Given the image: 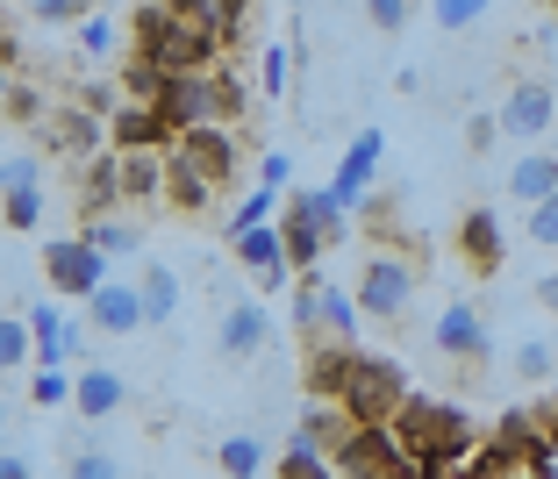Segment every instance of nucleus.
I'll return each mask as SVG.
<instances>
[{
	"mask_svg": "<svg viewBox=\"0 0 558 479\" xmlns=\"http://www.w3.org/2000/svg\"><path fill=\"white\" fill-rule=\"evenodd\" d=\"M29 344H36V365H72V358H80V330H72L50 300L29 308Z\"/></svg>",
	"mask_w": 558,
	"mask_h": 479,
	"instance_id": "18",
	"label": "nucleus"
},
{
	"mask_svg": "<svg viewBox=\"0 0 558 479\" xmlns=\"http://www.w3.org/2000/svg\"><path fill=\"white\" fill-rule=\"evenodd\" d=\"M279 230H287V258H294V272H323V250H329V236L315 230V222H301V216H279Z\"/></svg>",
	"mask_w": 558,
	"mask_h": 479,
	"instance_id": "30",
	"label": "nucleus"
},
{
	"mask_svg": "<svg viewBox=\"0 0 558 479\" xmlns=\"http://www.w3.org/2000/svg\"><path fill=\"white\" fill-rule=\"evenodd\" d=\"M36 365V344H29V315H0V380H15Z\"/></svg>",
	"mask_w": 558,
	"mask_h": 479,
	"instance_id": "28",
	"label": "nucleus"
},
{
	"mask_svg": "<svg viewBox=\"0 0 558 479\" xmlns=\"http://www.w3.org/2000/svg\"><path fill=\"white\" fill-rule=\"evenodd\" d=\"M344 365H351V336L323 344V330L308 336V394H337L344 386Z\"/></svg>",
	"mask_w": 558,
	"mask_h": 479,
	"instance_id": "24",
	"label": "nucleus"
},
{
	"mask_svg": "<svg viewBox=\"0 0 558 479\" xmlns=\"http://www.w3.org/2000/svg\"><path fill=\"white\" fill-rule=\"evenodd\" d=\"M150 108H158L165 115V130L180 136V130H194V122H236L251 108V94H244V79H236V72H172V79H165V94L150 100Z\"/></svg>",
	"mask_w": 558,
	"mask_h": 479,
	"instance_id": "3",
	"label": "nucleus"
},
{
	"mask_svg": "<svg viewBox=\"0 0 558 479\" xmlns=\"http://www.w3.org/2000/svg\"><path fill=\"white\" fill-rule=\"evenodd\" d=\"M272 208H279V200H272V186H258L251 200H236V216L222 222V236H244V230H258V222H272Z\"/></svg>",
	"mask_w": 558,
	"mask_h": 479,
	"instance_id": "42",
	"label": "nucleus"
},
{
	"mask_svg": "<svg viewBox=\"0 0 558 479\" xmlns=\"http://www.w3.org/2000/svg\"><path fill=\"white\" fill-rule=\"evenodd\" d=\"M86 244H100L108 258H130V250H144V230L136 222H116V216H86Z\"/></svg>",
	"mask_w": 558,
	"mask_h": 479,
	"instance_id": "31",
	"label": "nucleus"
},
{
	"mask_svg": "<svg viewBox=\"0 0 558 479\" xmlns=\"http://www.w3.org/2000/svg\"><path fill=\"white\" fill-rule=\"evenodd\" d=\"M530 244L558 250V186H551L544 200H530Z\"/></svg>",
	"mask_w": 558,
	"mask_h": 479,
	"instance_id": "44",
	"label": "nucleus"
},
{
	"mask_svg": "<svg viewBox=\"0 0 558 479\" xmlns=\"http://www.w3.org/2000/svg\"><path fill=\"white\" fill-rule=\"evenodd\" d=\"M272 472H294V479H323V472H337V465H329V451L315 444V437H301V430H294V444H287V451H279V458H272Z\"/></svg>",
	"mask_w": 558,
	"mask_h": 479,
	"instance_id": "32",
	"label": "nucleus"
},
{
	"mask_svg": "<svg viewBox=\"0 0 558 479\" xmlns=\"http://www.w3.org/2000/svg\"><path fill=\"white\" fill-rule=\"evenodd\" d=\"M551 372H558V351L551 344H544V336H530V344H515V380H551Z\"/></svg>",
	"mask_w": 558,
	"mask_h": 479,
	"instance_id": "40",
	"label": "nucleus"
},
{
	"mask_svg": "<svg viewBox=\"0 0 558 479\" xmlns=\"http://www.w3.org/2000/svg\"><path fill=\"white\" fill-rule=\"evenodd\" d=\"M122 194L130 200L165 194V150H122Z\"/></svg>",
	"mask_w": 558,
	"mask_h": 479,
	"instance_id": "27",
	"label": "nucleus"
},
{
	"mask_svg": "<svg viewBox=\"0 0 558 479\" xmlns=\"http://www.w3.org/2000/svg\"><path fill=\"white\" fill-rule=\"evenodd\" d=\"M395 430L415 458V479H451V472H473V422H465L459 401H429V394H409L395 408Z\"/></svg>",
	"mask_w": 558,
	"mask_h": 479,
	"instance_id": "1",
	"label": "nucleus"
},
{
	"mask_svg": "<svg viewBox=\"0 0 558 479\" xmlns=\"http://www.w3.org/2000/svg\"><path fill=\"white\" fill-rule=\"evenodd\" d=\"M215 194H222V186H215V180H201V172L186 165L180 150H165V200H172L180 216H201V208H208Z\"/></svg>",
	"mask_w": 558,
	"mask_h": 479,
	"instance_id": "21",
	"label": "nucleus"
},
{
	"mask_svg": "<svg viewBox=\"0 0 558 479\" xmlns=\"http://www.w3.org/2000/svg\"><path fill=\"white\" fill-rule=\"evenodd\" d=\"M351 294H359L365 322H401V315H409V300H415V265L401 258V250H373Z\"/></svg>",
	"mask_w": 558,
	"mask_h": 479,
	"instance_id": "6",
	"label": "nucleus"
},
{
	"mask_svg": "<svg viewBox=\"0 0 558 479\" xmlns=\"http://www.w3.org/2000/svg\"><path fill=\"white\" fill-rule=\"evenodd\" d=\"M459 250H465V265L494 272V265H501V250H509V236H501V216H494V208H465V222H459Z\"/></svg>",
	"mask_w": 558,
	"mask_h": 479,
	"instance_id": "20",
	"label": "nucleus"
},
{
	"mask_svg": "<svg viewBox=\"0 0 558 479\" xmlns=\"http://www.w3.org/2000/svg\"><path fill=\"white\" fill-rule=\"evenodd\" d=\"M0 216H8V230H36V222H44V186L36 180L8 186V194H0Z\"/></svg>",
	"mask_w": 558,
	"mask_h": 479,
	"instance_id": "35",
	"label": "nucleus"
},
{
	"mask_svg": "<svg viewBox=\"0 0 558 479\" xmlns=\"http://www.w3.org/2000/svg\"><path fill=\"white\" fill-rule=\"evenodd\" d=\"M558 186V150H523L509 165V200L515 208H530V200H544Z\"/></svg>",
	"mask_w": 558,
	"mask_h": 479,
	"instance_id": "22",
	"label": "nucleus"
},
{
	"mask_svg": "<svg viewBox=\"0 0 558 479\" xmlns=\"http://www.w3.org/2000/svg\"><path fill=\"white\" fill-rule=\"evenodd\" d=\"M287 79H294V50H287V44H265V58H258V86H265V94H287Z\"/></svg>",
	"mask_w": 558,
	"mask_h": 479,
	"instance_id": "41",
	"label": "nucleus"
},
{
	"mask_svg": "<svg viewBox=\"0 0 558 479\" xmlns=\"http://www.w3.org/2000/svg\"><path fill=\"white\" fill-rule=\"evenodd\" d=\"M172 150H180L186 165L201 172V180H215V186H230L236 180V136H230V122H194V130H180L172 136Z\"/></svg>",
	"mask_w": 558,
	"mask_h": 479,
	"instance_id": "10",
	"label": "nucleus"
},
{
	"mask_svg": "<svg viewBox=\"0 0 558 479\" xmlns=\"http://www.w3.org/2000/svg\"><path fill=\"white\" fill-rule=\"evenodd\" d=\"M165 79H172V72H165L158 58H144V50H136L130 72H122V94H130V100H158V94H165Z\"/></svg>",
	"mask_w": 558,
	"mask_h": 479,
	"instance_id": "37",
	"label": "nucleus"
},
{
	"mask_svg": "<svg viewBox=\"0 0 558 479\" xmlns=\"http://www.w3.org/2000/svg\"><path fill=\"white\" fill-rule=\"evenodd\" d=\"M329 465L351 479H415V458L395 422H351V437L329 451Z\"/></svg>",
	"mask_w": 558,
	"mask_h": 479,
	"instance_id": "5",
	"label": "nucleus"
},
{
	"mask_svg": "<svg viewBox=\"0 0 558 479\" xmlns=\"http://www.w3.org/2000/svg\"><path fill=\"white\" fill-rule=\"evenodd\" d=\"M72 472H80V479H108V472H122V458H116V451H100V444H86V451H72Z\"/></svg>",
	"mask_w": 558,
	"mask_h": 479,
	"instance_id": "46",
	"label": "nucleus"
},
{
	"mask_svg": "<svg viewBox=\"0 0 558 479\" xmlns=\"http://www.w3.org/2000/svg\"><path fill=\"white\" fill-rule=\"evenodd\" d=\"M230 250H236V265L251 272V286H265V294H279V286L294 280V258H287V230H279V216L258 222V230H244V236H230Z\"/></svg>",
	"mask_w": 558,
	"mask_h": 479,
	"instance_id": "9",
	"label": "nucleus"
},
{
	"mask_svg": "<svg viewBox=\"0 0 558 479\" xmlns=\"http://www.w3.org/2000/svg\"><path fill=\"white\" fill-rule=\"evenodd\" d=\"M0 94H8V58H0Z\"/></svg>",
	"mask_w": 558,
	"mask_h": 479,
	"instance_id": "55",
	"label": "nucleus"
},
{
	"mask_svg": "<svg viewBox=\"0 0 558 479\" xmlns=\"http://www.w3.org/2000/svg\"><path fill=\"white\" fill-rule=\"evenodd\" d=\"M230 36H215L201 15H180V8H165V0H144L136 8V50L158 58L165 72H208L222 58Z\"/></svg>",
	"mask_w": 558,
	"mask_h": 479,
	"instance_id": "2",
	"label": "nucleus"
},
{
	"mask_svg": "<svg viewBox=\"0 0 558 479\" xmlns=\"http://www.w3.org/2000/svg\"><path fill=\"white\" fill-rule=\"evenodd\" d=\"M86 308H94V322L108 336H136V330H144V294L122 286V280H100L94 294H86Z\"/></svg>",
	"mask_w": 558,
	"mask_h": 479,
	"instance_id": "17",
	"label": "nucleus"
},
{
	"mask_svg": "<svg viewBox=\"0 0 558 479\" xmlns=\"http://www.w3.org/2000/svg\"><path fill=\"white\" fill-rule=\"evenodd\" d=\"M494 136H501V122H494V115H473V122H465V144H473V150H494Z\"/></svg>",
	"mask_w": 558,
	"mask_h": 479,
	"instance_id": "50",
	"label": "nucleus"
},
{
	"mask_svg": "<svg viewBox=\"0 0 558 479\" xmlns=\"http://www.w3.org/2000/svg\"><path fill=\"white\" fill-rule=\"evenodd\" d=\"M0 444H8V408H0Z\"/></svg>",
	"mask_w": 558,
	"mask_h": 479,
	"instance_id": "54",
	"label": "nucleus"
},
{
	"mask_svg": "<svg viewBox=\"0 0 558 479\" xmlns=\"http://www.w3.org/2000/svg\"><path fill=\"white\" fill-rule=\"evenodd\" d=\"M0 115H8V122H44V94H36V86H22V79H8Z\"/></svg>",
	"mask_w": 558,
	"mask_h": 479,
	"instance_id": "43",
	"label": "nucleus"
},
{
	"mask_svg": "<svg viewBox=\"0 0 558 479\" xmlns=\"http://www.w3.org/2000/svg\"><path fill=\"white\" fill-rule=\"evenodd\" d=\"M537 300H544V308L558 315V272H544V280H537Z\"/></svg>",
	"mask_w": 558,
	"mask_h": 479,
	"instance_id": "53",
	"label": "nucleus"
},
{
	"mask_svg": "<svg viewBox=\"0 0 558 479\" xmlns=\"http://www.w3.org/2000/svg\"><path fill=\"white\" fill-rule=\"evenodd\" d=\"M215 344H222V358H258V351L272 344V315H265L258 300L236 294L230 308H222V330H215Z\"/></svg>",
	"mask_w": 558,
	"mask_h": 479,
	"instance_id": "12",
	"label": "nucleus"
},
{
	"mask_svg": "<svg viewBox=\"0 0 558 479\" xmlns=\"http://www.w3.org/2000/svg\"><path fill=\"white\" fill-rule=\"evenodd\" d=\"M258 186L287 194V186H294V158H287V150H265V158H258Z\"/></svg>",
	"mask_w": 558,
	"mask_h": 479,
	"instance_id": "48",
	"label": "nucleus"
},
{
	"mask_svg": "<svg viewBox=\"0 0 558 479\" xmlns=\"http://www.w3.org/2000/svg\"><path fill=\"white\" fill-rule=\"evenodd\" d=\"M409 372H401L395 358H379V351H351L344 365V386H337V401L351 408V422H395V408L409 401Z\"/></svg>",
	"mask_w": 558,
	"mask_h": 479,
	"instance_id": "4",
	"label": "nucleus"
},
{
	"mask_svg": "<svg viewBox=\"0 0 558 479\" xmlns=\"http://www.w3.org/2000/svg\"><path fill=\"white\" fill-rule=\"evenodd\" d=\"M29 401L36 408H72V365H29Z\"/></svg>",
	"mask_w": 558,
	"mask_h": 479,
	"instance_id": "33",
	"label": "nucleus"
},
{
	"mask_svg": "<svg viewBox=\"0 0 558 479\" xmlns=\"http://www.w3.org/2000/svg\"><path fill=\"white\" fill-rule=\"evenodd\" d=\"M429 15H437L444 36H459V29H480L494 15V0H429Z\"/></svg>",
	"mask_w": 558,
	"mask_h": 479,
	"instance_id": "36",
	"label": "nucleus"
},
{
	"mask_svg": "<svg viewBox=\"0 0 558 479\" xmlns=\"http://www.w3.org/2000/svg\"><path fill=\"white\" fill-rule=\"evenodd\" d=\"M537 430H544V444L558 451V401H544V408H537Z\"/></svg>",
	"mask_w": 558,
	"mask_h": 479,
	"instance_id": "52",
	"label": "nucleus"
},
{
	"mask_svg": "<svg viewBox=\"0 0 558 479\" xmlns=\"http://www.w3.org/2000/svg\"><path fill=\"white\" fill-rule=\"evenodd\" d=\"M44 280L58 286V294L86 300L100 280H108V250L86 244V236H50V244H44Z\"/></svg>",
	"mask_w": 558,
	"mask_h": 479,
	"instance_id": "7",
	"label": "nucleus"
},
{
	"mask_svg": "<svg viewBox=\"0 0 558 479\" xmlns=\"http://www.w3.org/2000/svg\"><path fill=\"white\" fill-rule=\"evenodd\" d=\"M294 322H301V336H315L323 330V272H294Z\"/></svg>",
	"mask_w": 558,
	"mask_h": 479,
	"instance_id": "39",
	"label": "nucleus"
},
{
	"mask_svg": "<svg viewBox=\"0 0 558 479\" xmlns=\"http://www.w3.org/2000/svg\"><path fill=\"white\" fill-rule=\"evenodd\" d=\"M215 472L258 479V472H272V451H265L258 437H222V444H215Z\"/></svg>",
	"mask_w": 558,
	"mask_h": 479,
	"instance_id": "26",
	"label": "nucleus"
},
{
	"mask_svg": "<svg viewBox=\"0 0 558 479\" xmlns=\"http://www.w3.org/2000/svg\"><path fill=\"white\" fill-rule=\"evenodd\" d=\"M29 472H36L29 451H8V444H0V479H29Z\"/></svg>",
	"mask_w": 558,
	"mask_h": 479,
	"instance_id": "51",
	"label": "nucleus"
},
{
	"mask_svg": "<svg viewBox=\"0 0 558 479\" xmlns=\"http://www.w3.org/2000/svg\"><path fill=\"white\" fill-rule=\"evenodd\" d=\"M379 158H387V136L379 130H359L344 150V165H337V180H329V194H337V208H365V194H373V172Z\"/></svg>",
	"mask_w": 558,
	"mask_h": 479,
	"instance_id": "11",
	"label": "nucleus"
},
{
	"mask_svg": "<svg viewBox=\"0 0 558 479\" xmlns=\"http://www.w3.org/2000/svg\"><path fill=\"white\" fill-rule=\"evenodd\" d=\"M279 216H301V222H315V230H323L329 244L344 236V208H337V194H329V186H294Z\"/></svg>",
	"mask_w": 558,
	"mask_h": 479,
	"instance_id": "23",
	"label": "nucleus"
},
{
	"mask_svg": "<svg viewBox=\"0 0 558 479\" xmlns=\"http://www.w3.org/2000/svg\"><path fill=\"white\" fill-rule=\"evenodd\" d=\"M429 336H437L444 358H459V365H487V351H494L487 344V322H480L465 300H451V308L437 315V330H429Z\"/></svg>",
	"mask_w": 558,
	"mask_h": 479,
	"instance_id": "13",
	"label": "nucleus"
},
{
	"mask_svg": "<svg viewBox=\"0 0 558 479\" xmlns=\"http://www.w3.org/2000/svg\"><path fill=\"white\" fill-rule=\"evenodd\" d=\"M122 150L116 144H100L94 158H86V172H80V208L86 216H108V208H122Z\"/></svg>",
	"mask_w": 558,
	"mask_h": 479,
	"instance_id": "14",
	"label": "nucleus"
},
{
	"mask_svg": "<svg viewBox=\"0 0 558 479\" xmlns=\"http://www.w3.org/2000/svg\"><path fill=\"white\" fill-rule=\"evenodd\" d=\"M122 401H130V380H122L116 365H86V372H72V408H80L86 422L116 415Z\"/></svg>",
	"mask_w": 558,
	"mask_h": 479,
	"instance_id": "16",
	"label": "nucleus"
},
{
	"mask_svg": "<svg viewBox=\"0 0 558 479\" xmlns=\"http://www.w3.org/2000/svg\"><path fill=\"white\" fill-rule=\"evenodd\" d=\"M72 29H80V50H86V58H116V50H122L116 22H108V15H94V8H86V15L72 22Z\"/></svg>",
	"mask_w": 558,
	"mask_h": 479,
	"instance_id": "38",
	"label": "nucleus"
},
{
	"mask_svg": "<svg viewBox=\"0 0 558 479\" xmlns=\"http://www.w3.org/2000/svg\"><path fill=\"white\" fill-rule=\"evenodd\" d=\"M108 144L116 150H172V130H165V115L150 100H130V108L108 115Z\"/></svg>",
	"mask_w": 558,
	"mask_h": 479,
	"instance_id": "15",
	"label": "nucleus"
},
{
	"mask_svg": "<svg viewBox=\"0 0 558 479\" xmlns=\"http://www.w3.org/2000/svg\"><path fill=\"white\" fill-rule=\"evenodd\" d=\"M365 15H373V29H409V15H415V0H365Z\"/></svg>",
	"mask_w": 558,
	"mask_h": 479,
	"instance_id": "45",
	"label": "nucleus"
},
{
	"mask_svg": "<svg viewBox=\"0 0 558 479\" xmlns=\"http://www.w3.org/2000/svg\"><path fill=\"white\" fill-rule=\"evenodd\" d=\"M22 180H44V158H36V150H15V158H0V194H8V186H22Z\"/></svg>",
	"mask_w": 558,
	"mask_h": 479,
	"instance_id": "47",
	"label": "nucleus"
},
{
	"mask_svg": "<svg viewBox=\"0 0 558 479\" xmlns=\"http://www.w3.org/2000/svg\"><path fill=\"white\" fill-rule=\"evenodd\" d=\"M136 294H144V322H172L180 315V272L172 265H144Z\"/></svg>",
	"mask_w": 558,
	"mask_h": 479,
	"instance_id": "25",
	"label": "nucleus"
},
{
	"mask_svg": "<svg viewBox=\"0 0 558 479\" xmlns=\"http://www.w3.org/2000/svg\"><path fill=\"white\" fill-rule=\"evenodd\" d=\"M494 122H501V136H515V144H537L558 122V86L551 79H515L509 94H501V108H494Z\"/></svg>",
	"mask_w": 558,
	"mask_h": 479,
	"instance_id": "8",
	"label": "nucleus"
},
{
	"mask_svg": "<svg viewBox=\"0 0 558 479\" xmlns=\"http://www.w3.org/2000/svg\"><path fill=\"white\" fill-rule=\"evenodd\" d=\"M36 15H44V22H80L86 0H36Z\"/></svg>",
	"mask_w": 558,
	"mask_h": 479,
	"instance_id": "49",
	"label": "nucleus"
},
{
	"mask_svg": "<svg viewBox=\"0 0 558 479\" xmlns=\"http://www.w3.org/2000/svg\"><path fill=\"white\" fill-rule=\"evenodd\" d=\"M44 136L58 150H72V158H94L100 144H108V115H94V108H65V115H50Z\"/></svg>",
	"mask_w": 558,
	"mask_h": 479,
	"instance_id": "19",
	"label": "nucleus"
},
{
	"mask_svg": "<svg viewBox=\"0 0 558 479\" xmlns=\"http://www.w3.org/2000/svg\"><path fill=\"white\" fill-rule=\"evenodd\" d=\"M359 322H365L359 294H344V286L323 280V330H329V336H359Z\"/></svg>",
	"mask_w": 558,
	"mask_h": 479,
	"instance_id": "34",
	"label": "nucleus"
},
{
	"mask_svg": "<svg viewBox=\"0 0 558 479\" xmlns=\"http://www.w3.org/2000/svg\"><path fill=\"white\" fill-rule=\"evenodd\" d=\"M165 8H180V15H201L215 36H230V44H236V29H244V15H251V0H165Z\"/></svg>",
	"mask_w": 558,
	"mask_h": 479,
	"instance_id": "29",
	"label": "nucleus"
}]
</instances>
